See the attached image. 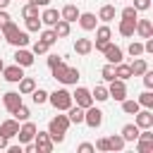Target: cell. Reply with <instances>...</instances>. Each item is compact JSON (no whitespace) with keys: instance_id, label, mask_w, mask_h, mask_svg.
Segmentation results:
<instances>
[{"instance_id":"30bf717a","label":"cell","mask_w":153,"mask_h":153,"mask_svg":"<svg viewBox=\"0 0 153 153\" xmlns=\"http://www.w3.org/2000/svg\"><path fill=\"white\" fill-rule=\"evenodd\" d=\"M134 124H136L139 129H153V112H151V108L139 110L136 117H134Z\"/></svg>"},{"instance_id":"7c38bea8","label":"cell","mask_w":153,"mask_h":153,"mask_svg":"<svg viewBox=\"0 0 153 153\" xmlns=\"http://www.w3.org/2000/svg\"><path fill=\"white\" fill-rule=\"evenodd\" d=\"M103 55H105V60L110 62V65H117V62H122V48L120 45H115V43H108L105 45V50H103Z\"/></svg>"},{"instance_id":"d6a6232c","label":"cell","mask_w":153,"mask_h":153,"mask_svg":"<svg viewBox=\"0 0 153 153\" xmlns=\"http://www.w3.org/2000/svg\"><path fill=\"white\" fill-rule=\"evenodd\" d=\"M12 115H14V120H17V122H26V120L31 117V110H29V108H26V105L22 103V105H19V108H17V110H14Z\"/></svg>"},{"instance_id":"7a4b0ae2","label":"cell","mask_w":153,"mask_h":153,"mask_svg":"<svg viewBox=\"0 0 153 153\" xmlns=\"http://www.w3.org/2000/svg\"><path fill=\"white\" fill-rule=\"evenodd\" d=\"M50 69H53V76H55L57 81H62V84H76V81H79V69L65 65L62 60H60L55 67H50Z\"/></svg>"},{"instance_id":"9c48e42d","label":"cell","mask_w":153,"mask_h":153,"mask_svg":"<svg viewBox=\"0 0 153 153\" xmlns=\"http://www.w3.org/2000/svg\"><path fill=\"white\" fill-rule=\"evenodd\" d=\"M36 124L31 122V120H26L22 127H19V131H17V139H19V143H29V141H33V136H36Z\"/></svg>"},{"instance_id":"2e32d148","label":"cell","mask_w":153,"mask_h":153,"mask_svg":"<svg viewBox=\"0 0 153 153\" xmlns=\"http://www.w3.org/2000/svg\"><path fill=\"white\" fill-rule=\"evenodd\" d=\"M17 131H19V122L12 117V120H5L2 124H0V134H5L7 139H12V136H17Z\"/></svg>"},{"instance_id":"ee69618b","label":"cell","mask_w":153,"mask_h":153,"mask_svg":"<svg viewBox=\"0 0 153 153\" xmlns=\"http://www.w3.org/2000/svg\"><path fill=\"white\" fill-rule=\"evenodd\" d=\"M141 76H143V86H146V88H153V72H151V69H146Z\"/></svg>"},{"instance_id":"836d02e7","label":"cell","mask_w":153,"mask_h":153,"mask_svg":"<svg viewBox=\"0 0 153 153\" xmlns=\"http://www.w3.org/2000/svg\"><path fill=\"white\" fill-rule=\"evenodd\" d=\"M41 29H43L41 14L38 17H26V31H41Z\"/></svg>"},{"instance_id":"603a6c76","label":"cell","mask_w":153,"mask_h":153,"mask_svg":"<svg viewBox=\"0 0 153 153\" xmlns=\"http://www.w3.org/2000/svg\"><path fill=\"white\" fill-rule=\"evenodd\" d=\"M7 43H12L14 48H26V45H29V33H26V31H17Z\"/></svg>"},{"instance_id":"d4e9b609","label":"cell","mask_w":153,"mask_h":153,"mask_svg":"<svg viewBox=\"0 0 153 153\" xmlns=\"http://www.w3.org/2000/svg\"><path fill=\"white\" fill-rule=\"evenodd\" d=\"M67 117H69V122H72V124H81V122H84V108L72 105V108L67 110Z\"/></svg>"},{"instance_id":"3957f363","label":"cell","mask_w":153,"mask_h":153,"mask_svg":"<svg viewBox=\"0 0 153 153\" xmlns=\"http://www.w3.org/2000/svg\"><path fill=\"white\" fill-rule=\"evenodd\" d=\"M48 103L55 108V110H69L72 105H74V100H72V93L67 91V88H57V91H53V93H48Z\"/></svg>"},{"instance_id":"7bdbcfd3","label":"cell","mask_w":153,"mask_h":153,"mask_svg":"<svg viewBox=\"0 0 153 153\" xmlns=\"http://www.w3.org/2000/svg\"><path fill=\"white\" fill-rule=\"evenodd\" d=\"M139 143H136V151L139 153H151L153 151V141H143V139H136Z\"/></svg>"},{"instance_id":"f5cc1de1","label":"cell","mask_w":153,"mask_h":153,"mask_svg":"<svg viewBox=\"0 0 153 153\" xmlns=\"http://www.w3.org/2000/svg\"><path fill=\"white\" fill-rule=\"evenodd\" d=\"M22 151H26V153H33V151H36V146L29 141V143H24V148H22Z\"/></svg>"},{"instance_id":"6f0895ef","label":"cell","mask_w":153,"mask_h":153,"mask_svg":"<svg viewBox=\"0 0 153 153\" xmlns=\"http://www.w3.org/2000/svg\"><path fill=\"white\" fill-rule=\"evenodd\" d=\"M0 41H2V31H0Z\"/></svg>"},{"instance_id":"ffe728a7","label":"cell","mask_w":153,"mask_h":153,"mask_svg":"<svg viewBox=\"0 0 153 153\" xmlns=\"http://www.w3.org/2000/svg\"><path fill=\"white\" fill-rule=\"evenodd\" d=\"M60 19V12L55 10V7H45L43 10V14H41V22L45 24V26H55V22Z\"/></svg>"},{"instance_id":"d6986e66","label":"cell","mask_w":153,"mask_h":153,"mask_svg":"<svg viewBox=\"0 0 153 153\" xmlns=\"http://www.w3.org/2000/svg\"><path fill=\"white\" fill-rule=\"evenodd\" d=\"M141 38H148V36H153V24H151V19H136V29H134Z\"/></svg>"},{"instance_id":"8992f818","label":"cell","mask_w":153,"mask_h":153,"mask_svg":"<svg viewBox=\"0 0 153 153\" xmlns=\"http://www.w3.org/2000/svg\"><path fill=\"white\" fill-rule=\"evenodd\" d=\"M84 122H86L91 129H98V127L103 124V112H100L96 105H88V108L84 110Z\"/></svg>"},{"instance_id":"db71d44e","label":"cell","mask_w":153,"mask_h":153,"mask_svg":"<svg viewBox=\"0 0 153 153\" xmlns=\"http://www.w3.org/2000/svg\"><path fill=\"white\" fill-rule=\"evenodd\" d=\"M10 153H22V146H7Z\"/></svg>"},{"instance_id":"44dd1931","label":"cell","mask_w":153,"mask_h":153,"mask_svg":"<svg viewBox=\"0 0 153 153\" xmlns=\"http://www.w3.org/2000/svg\"><path fill=\"white\" fill-rule=\"evenodd\" d=\"M74 50H76L79 55H88V53L93 50V41H91V38H76Z\"/></svg>"},{"instance_id":"ac0fdd59","label":"cell","mask_w":153,"mask_h":153,"mask_svg":"<svg viewBox=\"0 0 153 153\" xmlns=\"http://www.w3.org/2000/svg\"><path fill=\"white\" fill-rule=\"evenodd\" d=\"M134 29H136V19H120V26H117L120 36L129 38V36H134Z\"/></svg>"},{"instance_id":"4dcf8cb0","label":"cell","mask_w":153,"mask_h":153,"mask_svg":"<svg viewBox=\"0 0 153 153\" xmlns=\"http://www.w3.org/2000/svg\"><path fill=\"white\" fill-rule=\"evenodd\" d=\"M124 139H122V134H112V136H108V146H110V151H122L124 148Z\"/></svg>"},{"instance_id":"4fadbf2b","label":"cell","mask_w":153,"mask_h":153,"mask_svg":"<svg viewBox=\"0 0 153 153\" xmlns=\"http://www.w3.org/2000/svg\"><path fill=\"white\" fill-rule=\"evenodd\" d=\"M2 76H5V81L17 84V81L24 76V67H19V65L14 62V65H10V67H5V69H2Z\"/></svg>"},{"instance_id":"52a82bcc","label":"cell","mask_w":153,"mask_h":153,"mask_svg":"<svg viewBox=\"0 0 153 153\" xmlns=\"http://www.w3.org/2000/svg\"><path fill=\"white\" fill-rule=\"evenodd\" d=\"M33 146H36L38 153H50V151H53V139H50V134H48V131H36Z\"/></svg>"},{"instance_id":"c3c4849f","label":"cell","mask_w":153,"mask_h":153,"mask_svg":"<svg viewBox=\"0 0 153 153\" xmlns=\"http://www.w3.org/2000/svg\"><path fill=\"white\" fill-rule=\"evenodd\" d=\"M10 19H12V17H10V14L5 12V10H0V29H2V26H5V24H7Z\"/></svg>"},{"instance_id":"f1b7e54d","label":"cell","mask_w":153,"mask_h":153,"mask_svg":"<svg viewBox=\"0 0 153 153\" xmlns=\"http://www.w3.org/2000/svg\"><path fill=\"white\" fill-rule=\"evenodd\" d=\"M131 76V69H129V65H124V62H117L115 65V79H122V81H127Z\"/></svg>"},{"instance_id":"11a10c76","label":"cell","mask_w":153,"mask_h":153,"mask_svg":"<svg viewBox=\"0 0 153 153\" xmlns=\"http://www.w3.org/2000/svg\"><path fill=\"white\" fill-rule=\"evenodd\" d=\"M12 0H0V10H7V5H10Z\"/></svg>"},{"instance_id":"ba28073f","label":"cell","mask_w":153,"mask_h":153,"mask_svg":"<svg viewBox=\"0 0 153 153\" xmlns=\"http://www.w3.org/2000/svg\"><path fill=\"white\" fill-rule=\"evenodd\" d=\"M108 93H110V98H115V100H124L127 98V84L122 81V79H112L110 81V86H108Z\"/></svg>"},{"instance_id":"83f0119b","label":"cell","mask_w":153,"mask_h":153,"mask_svg":"<svg viewBox=\"0 0 153 153\" xmlns=\"http://www.w3.org/2000/svg\"><path fill=\"white\" fill-rule=\"evenodd\" d=\"M53 31L57 33V38H67L69 36V22H65L62 17L55 22V26H53Z\"/></svg>"},{"instance_id":"5bb4252c","label":"cell","mask_w":153,"mask_h":153,"mask_svg":"<svg viewBox=\"0 0 153 153\" xmlns=\"http://www.w3.org/2000/svg\"><path fill=\"white\" fill-rule=\"evenodd\" d=\"M14 62H17L19 67H31V65H33V53L26 50V48H17V53H14Z\"/></svg>"},{"instance_id":"7402d4cb","label":"cell","mask_w":153,"mask_h":153,"mask_svg":"<svg viewBox=\"0 0 153 153\" xmlns=\"http://www.w3.org/2000/svg\"><path fill=\"white\" fill-rule=\"evenodd\" d=\"M17 84H19V93H22V96H29V93L36 88V79H31V76H22Z\"/></svg>"},{"instance_id":"9f6ffc18","label":"cell","mask_w":153,"mask_h":153,"mask_svg":"<svg viewBox=\"0 0 153 153\" xmlns=\"http://www.w3.org/2000/svg\"><path fill=\"white\" fill-rule=\"evenodd\" d=\"M2 69H5V62H2V57H0V74H2Z\"/></svg>"},{"instance_id":"f907efd6","label":"cell","mask_w":153,"mask_h":153,"mask_svg":"<svg viewBox=\"0 0 153 153\" xmlns=\"http://www.w3.org/2000/svg\"><path fill=\"white\" fill-rule=\"evenodd\" d=\"M31 5H36V7H48L50 5V0H29Z\"/></svg>"},{"instance_id":"f546056e","label":"cell","mask_w":153,"mask_h":153,"mask_svg":"<svg viewBox=\"0 0 153 153\" xmlns=\"http://www.w3.org/2000/svg\"><path fill=\"white\" fill-rule=\"evenodd\" d=\"M91 96H93V100H98V103H103V100H108V98H110L108 86H103V84H96V88L91 91Z\"/></svg>"},{"instance_id":"7dc6e473","label":"cell","mask_w":153,"mask_h":153,"mask_svg":"<svg viewBox=\"0 0 153 153\" xmlns=\"http://www.w3.org/2000/svg\"><path fill=\"white\" fill-rule=\"evenodd\" d=\"M96 148H98V151H110L108 139H98V141H96Z\"/></svg>"},{"instance_id":"8d00e7d4","label":"cell","mask_w":153,"mask_h":153,"mask_svg":"<svg viewBox=\"0 0 153 153\" xmlns=\"http://www.w3.org/2000/svg\"><path fill=\"white\" fill-rule=\"evenodd\" d=\"M41 41H45L48 45H53V43H57V33L53 31V26H50V29H45V31L41 29Z\"/></svg>"},{"instance_id":"484cf974","label":"cell","mask_w":153,"mask_h":153,"mask_svg":"<svg viewBox=\"0 0 153 153\" xmlns=\"http://www.w3.org/2000/svg\"><path fill=\"white\" fill-rule=\"evenodd\" d=\"M139 131H141V129H139L136 124H124V127H122V139H124V141H136V139H139Z\"/></svg>"},{"instance_id":"6da1fadb","label":"cell","mask_w":153,"mask_h":153,"mask_svg":"<svg viewBox=\"0 0 153 153\" xmlns=\"http://www.w3.org/2000/svg\"><path fill=\"white\" fill-rule=\"evenodd\" d=\"M69 117L67 115H55L50 122H48V134H50V139H53V143L57 141V143H62L65 141V134H67V129H69Z\"/></svg>"},{"instance_id":"5b68a950","label":"cell","mask_w":153,"mask_h":153,"mask_svg":"<svg viewBox=\"0 0 153 153\" xmlns=\"http://www.w3.org/2000/svg\"><path fill=\"white\" fill-rule=\"evenodd\" d=\"M72 100H74L79 108H84V110H86L88 105H93V103H96V100H93V96H91V91H88V88H84V86H76V91L72 93Z\"/></svg>"},{"instance_id":"d590c367","label":"cell","mask_w":153,"mask_h":153,"mask_svg":"<svg viewBox=\"0 0 153 153\" xmlns=\"http://www.w3.org/2000/svg\"><path fill=\"white\" fill-rule=\"evenodd\" d=\"M136 100H139V105H141V108H153V93H151V88H146Z\"/></svg>"},{"instance_id":"680465c9","label":"cell","mask_w":153,"mask_h":153,"mask_svg":"<svg viewBox=\"0 0 153 153\" xmlns=\"http://www.w3.org/2000/svg\"><path fill=\"white\" fill-rule=\"evenodd\" d=\"M115 2H117V0H115Z\"/></svg>"},{"instance_id":"74e56055","label":"cell","mask_w":153,"mask_h":153,"mask_svg":"<svg viewBox=\"0 0 153 153\" xmlns=\"http://www.w3.org/2000/svg\"><path fill=\"white\" fill-rule=\"evenodd\" d=\"M127 50H129V55H131V57H141V55H143V43H139V41H131Z\"/></svg>"},{"instance_id":"e575fe53","label":"cell","mask_w":153,"mask_h":153,"mask_svg":"<svg viewBox=\"0 0 153 153\" xmlns=\"http://www.w3.org/2000/svg\"><path fill=\"white\" fill-rule=\"evenodd\" d=\"M31 98H33L36 105H43V103H48V91H43V88H33V91H31Z\"/></svg>"},{"instance_id":"f35d334b","label":"cell","mask_w":153,"mask_h":153,"mask_svg":"<svg viewBox=\"0 0 153 153\" xmlns=\"http://www.w3.org/2000/svg\"><path fill=\"white\" fill-rule=\"evenodd\" d=\"M48 48H50V45H48L45 41H41V38H38V41L31 45V53H33V55H43V53H48Z\"/></svg>"},{"instance_id":"bcb514c9","label":"cell","mask_w":153,"mask_h":153,"mask_svg":"<svg viewBox=\"0 0 153 153\" xmlns=\"http://www.w3.org/2000/svg\"><path fill=\"white\" fill-rule=\"evenodd\" d=\"M134 7H136L139 12H143V10L151 7V0H134Z\"/></svg>"},{"instance_id":"1f68e13d","label":"cell","mask_w":153,"mask_h":153,"mask_svg":"<svg viewBox=\"0 0 153 153\" xmlns=\"http://www.w3.org/2000/svg\"><path fill=\"white\" fill-rule=\"evenodd\" d=\"M122 110H124L127 115H136V112L141 110V105H139V100H129V98H124V100H122Z\"/></svg>"},{"instance_id":"b9f144b4","label":"cell","mask_w":153,"mask_h":153,"mask_svg":"<svg viewBox=\"0 0 153 153\" xmlns=\"http://www.w3.org/2000/svg\"><path fill=\"white\" fill-rule=\"evenodd\" d=\"M100 76H103L105 81H112V79H115V65H110V62H108V65L103 67V72H100Z\"/></svg>"},{"instance_id":"60d3db41","label":"cell","mask_w":153,"mask_h":153,"mask_svg":"<svg viewBox=\"0 0 153 153\" xmlns=\"http://www.w3.org/2000/svg\"><path fill=\"white\" fill-rule=\"evenodd\" d=\"M122 19H139V10H136L134 5L124 7V10H122Z\"/></svg>"},{"instance_id":"681fc988","label":"cell","mask_w":153,"mask_h":153,"mask_svg":"<svg viewBox=\"0 0 153 153\" xmlns=\"http://www.w3.org/2000/svg\"><path fill=\"white\" fill-rule=\"evenodd\" d=\"M60 60H62L60 55H48V67H55V65H57Z\"/></svg>"},{"instance_id":"816d5d0a","label":"cell","mask_w":153,"mask_h":153,"mask_svg":"<svg viewBox=\"0 0 153 153\" xmlns=\"http://www.w3.org/2000/svg\"><path fill=\"white\" fill-rule=\"evenodd\" d=\"M7 146H10V139H7L5 134H0V151H2V148H7Z\"/></svg>"},{"instance_id":"9a60e30c","label":"cell","mask_w":153,"mask_h":153,"mask_svg":"<svg viewBox=\"0 0 153 153\" xmlns=\"http://www.w3.org/2000/svg\"><path fill=\"white\" fill-rule=\"evenodd\" d=\"M76 22H79V26H81L84 31H93V29H96V22H98V17H96L93 12H81Z\"/></svg>"},{"instance_id":"4316f807","label":"cell","mask_w":153,"mask_h":153,"mask_svg":"<svg viewBox=\"0 0 153 153\" xmlns=\"http://www.w3.org/2000/svg\"><path fill=\"white\" fill-rule=\"evenodd\" d=\"M98 19L105 22V24L112 22V19H115V5H103V7L98 10Z\"/></svg>"},{"instance_id":"f6af8a7d","label":"cell","mask_w":153,"mask_h":153,"mask_svg":"<svg viewBox=\"0 0 153 153\" xmlns=\"http://www.w3.org/2000/svg\"><path fill=\"white\" fill-rule=\"evenodd\" d=\"M76 151H79V153H93V151H96V146H93V143H79V146H76Z\"/></svg>"},{"instance_id":"e0dca14e","label":"cell","mask_w":153,"mask_h":153,"mask_svg":"<svg viewBox=\"0 0 153 153\" xmlns=\"http://www.w3.org/2000/svg\"><path fill=\"white\" fill-rule=\"evenodd\" d=\"M79 14H81V12H79V7H76V5H65V7L60 10V17H62L65 22H69V24H72V22H76V19H79Z\"/></svg>"},{"instance_id":"ab89813d","label":"cell","mask_w":153,"mask_h":153,"mask_svg":"<svg viewBox=\"0 0 153 153\" xmlns=\"http://www.w3.org/2000/svg\"><path fill=\"white\" fill-rule=\"evenodd\" d=\"M22 17H24V19H26V17H38V7L31 5V2H26V5L22 7Z\"/></svg>"},{"instance_id":"cb8c5ba5","label":"cell","mask_w":153,"mask_h":153,"mask_svg":"<svg viewBox=\"0 0 153 153\" xmlns=\"http://www.w3.org/2000/svg\"><path fill=\"white\" fill-rule=\"evenodd\" d=\"M129 69H131V76H141V74L148 69V62H146L143 57H136V60L129 65Z\"/></svg>"},{"instance_id":"277c9868","label":"cell","mask_w":153,"mask_h":153,"mask_svg":"<svg viewBox=\"0 0 153 153\" xmlns=\"http://www.w3.org/2000/svg\"><path fill=\"white\" fill-rule=\"evenodd\" d=\"M93 31H96V43H93V48L103 53V50H105V45H108V43H110V38H112V31H110V26H108V24L96 26Z\"/></svg>"},{"instance_id":"8fae6325","label":"cell","mask_w":153,"mask_h":153,"mask_svg":"<svg viewBox=\"0 0 153 153\" xmlns=\"http://www.w3.org/2000/svg\"><path fill=\"white\" fill-rule=\"evenodd\" d=\"M2 103H5V110L7 112H14L19 105H22V93L19 91H7L2 96Z\"/></svg>"}]
</instances>
